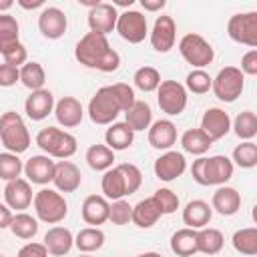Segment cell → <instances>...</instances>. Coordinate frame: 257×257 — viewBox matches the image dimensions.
Wrapping results in <instances>:
<instances>
[{"label": "cell", "mask_w": 257, "mask_h": 257, "mask_svg": "<svg viewBox=\"0 0 257 257\" xmlns=\"http://www.w3.org/2000/svg\"><path fill=\"white\" fill-rule=\"evenodd\" d=\"M76 60L86 68H96L100 72H114L120 66V54L110 48L106 36L86 32L74 46Z\"/></svg>", "instance_id": "cell-1"}, {"label": "cell", "mask_w": 257, "mask_h": 257, "mask_svg": "<svg viewBox=\"0 0 257 257\" xmlns=\"http://www.w3.org/2000/svg\"><path fill=\"white\" fill-rule=\"evenodd\" d=\"M191 177L195 183L209 187V185H225L233 177V163L225 155H213V157H199L193 161Z\"/></svg>", "instance_id": "cell-2"}, {"label": "cell", "mask_w": 257, "mask_h": 257, "mask_svg": "<svg viewBox=\"0 0 257 257\" xmlns=\"http://www.w3.org/2000/svg\"><path fill=\"white\" fill-rule=\"evenodd\" d=\"M0 141L8 153L20 155L30 147V133L26 128L24 118L14 112L6 110L0 116Z\"/></svg>", "instance_id": "cell-3"}, {"label": "cell", "mask_w": 257, "mask_h": 257, "mask_svg": "<svg viewBox=\"0 0 257 257\" xmlns=\"http://www.w3.org/2000/svg\"><path fill=\"white\" fill-rule=\"evenodd\" d=\"M36 145L52 159L66 161L76 153V139L74 135L56 128V126H46L36 135Z\"/></svg>", "instance_id": "cell-4"}, {"label": "cell", "mask_w": 257, "mask_h": 257, "mask_svg": "<svg viewBox=\"0 0 257 257\" xmlns=\"http://www.w3.org/2000/svg\"><path fill=\"white\" fill-rule=\"evenodd\" d=\"M32 205H34L36 217L42 223H48V225H56L68 215L66 199L56 189H40L34 195Z\"/></svg>", "instance_id": "cell-5"}, {"label": "cell", "mask_w": 257, "mask_h": 257, "mask_svg": "<svg viewBox=\"0 0 257 257\" xmlns=\"http://www.w3.org/2000/svg\"><path fill=\"white\" fill-rule=\"evenodd\" d=\"M118 112H122V108L112 90V84L98 88L88 102V116L94 124H112Z\"/></svg>", "instance_id": "cell-6"}, {"label": "cell", "mask_w": 257, "mask_h": 257, "mask_svg": "<svg viewBox=\"0 0 257 257\" xmlns=\"http://www.w3.org/2000/svg\"><path fill=\"white\" fill-rule=\"evenodd\" d=\"M211 88H213V92L219 100L235 102L241 96L243 88H245V76L237 66H225L213 78Z\"/></svg>", "instance_id": "cell-7"}, {"label": "cell", "mask_w": 257, "mask_h": 257, "mask_svg": "<svg viewBox=\"0 0 257 257\" xmlns=\"http://www.w3.org/2000/svg\"><path fill=\"white\" fill-rule=\"evenodd\" d=\"M179 52L195 68H203V66L211 64L215 58L213 46L197 32H189L179 40Z\"/></svg>", "instance_id": "cell-8"}, {"label": "cell", "mask_w": 257, "mask_h": 257, "mask_svg": "<svg viewBox=\"0 0 257 257\" xmlns=\"http://www.w3.org/2000/svg\"><path fill=\"white\" fill-rule=\"evenodd\" d=\"M157 102L165 114L177 116L187 108V88L177 80H161L157 88Z\"/></svg>", "instance_id": "cell-9"}, {"label": "cell", "mask_w": 257, "mask_h": 257, "mask_svg": "<svg viewBox=\"0 0 257 257\" xmlns=\"http://www.w3.org/2000/svg\"><path fill=\"white\" fill-rule=\"evenodd\" d=\"M227 34L233 42L255 48L257 46V12L233 14L227 22Z\"/></svg>", "instance_id": "cell-10"}, {"label": "cell", "mask_w": 257, "mask_h": 257, "mask_svg": "<svg viewBox=\"0 0 257 257\" xmlns=\"http://www.w3.org/2000/svg\"><path fill=\"white\" fill-rule=\"evenodd\" d=\"M114 30L120 34L122 40L131 42V44H139L147 38L149 28H147V16L141 14L139 10H124L118 14L116 18V26Z\"/></svg>", "instance_id": "cell-11"}, {"label": "cell", "mask_w": 257, "mask_h": 257, "mask_svg": "<svg viewBox=\"0 0 257 257\" xmlns=\"http://www.w3.org/2000/svg\"><path fill=\"white\" fill-rule=\"evenodd\" d=\"M175 40H177V24L173 16H167V14L157 16L153 30H151V46L157 52L165 54L175 46Z\"/></svg>", "instance_id": "cell-12"}, {"label": "cell", "mask_w": 257, "mask_h": 257, "mask_svg": "<svg viewBox=\"0 0 257 257\" xmlns=\"http://www.w3.org/2000/svg\"><path fill=\"white\" fill-rule=\"evenodd\" d=\"M155 175L157 179L171 183L175 179H179L185 171H187V161L185 155L179 151H165L157 161H155Z\"/></svg>", "instance_id": "cell-13"}, {"label": "cell", "mask_w": 257, "mask_h": 257, "mask_svg": "<svg viewBox=\"0 0 257 257\" xmlns=\"http://www.w3.org/2000/svg\"><path fill=\"white\" fill-rule=\"evenodd\" d=\"M116 18H118V12L110 2H98L94 8L88 10V28L94 34L106 36L108 32L114 30Z\"/></svg>", "instance_id": "cell-14"}, {"label": "cell", "mask_w": 257, "mask_h": 257, "mask_svg": "<svg viewBox=\"0 0 257 257\" xmlns=\"http://www.w3.org/2000/svg\"><path fill=\"white\" fill-rule=\"evenodd\" d=\"M66 26H68L66 14L56 6H46L38 16V30L48 40H58L60 36H64Z\"/></svg>", "instance_id": "cell-15"}, {"label": "cell", "mask_w": 257, "mask_h": 257, "mask_svg": "<svg viewBox=\"0 0 257 257\" xmlns=\"http://www.w3.org/2000/svg\"><path fill=\"white\" fill-rule=\"evenodd\" d=\"M54 167L56 163L48 155H34L24 163V175L26 181L32 185H46L54 179Z\"/></svg>", "instance_id": "cell-16"}, {"label": "cell", "mask_w": 257, "mask_h": 257, "mask_svg": "<svg viewBox=\"0 0 257 257\" xmlns=\"http://www.w3.org/2000/svg\"><path fill=\"white\" fill-rule=\"evenodd\" d=\"M201 131L215 143L231 131V116L223 108L211 106V108L205 110V114L201 118Z\"/></svg>", "instance_id": "cell-17"}, {"label": "cell", "mask_w": 257, "mask_h": 257, "mask_svg": "<svg viewBox=\"0 0 257 257\" xmlns=\"http://www.w3.org/2000/svg\"><path fill=\"white\" fill-rule=\"evenodd\" d=\"M52 183H54L58 193H74L82 183L80 169L72 161H58L56 167H54Z\"/></svg>", "instance_id": "cell-18"}, {"label": "cell", "mask_w": 257, "mask_h": 257, "mask_svg": "<svg viewBox=\"0 0 257 257\" xmlns=\"http://www.w3.org/2000/svg\"><path fill=\"white\" fill-rule=\"evenodd\" d=\"M32 187L26 179H14V181H8L6 187H4V201L10 209H16V211H24L30 207L32 203Z\"/></svg>", "instance_id": "cell-19"}, {"label": "cell", "mask_w": 257, "mask_h": 257, "mask_svg": "<svg viewBox=\"0 0 257 257\" xmlns=\"http://www.w3.org/2000/svg\"><path fill=\"white\" fill-rule=\"evenodd\" d=\"M52 110H54V96L46 88L32 90L30 96L24 100V112L30 120H44Z\"/></svg>", "instance_id": "cell-20"}, {"label": "cell", "mask_w": 257, "mask_h": 257, "mask_svg": "<svg viewBox=\"0 0 257 257\" xmlns=\"http://www.w3.org/2000/svg\"><path fill=\"white\" fill-rule=\"evenodd\" d=\"M177 143V126L169 118H159L149 126V145L159 151H171Z\"/></svg>", "instance_id": "cell-21"}, {"label": "cell", "mask_w": 257, "mask_h": 257, "mask_svg": "<svg viewBox=\"0 0 257 257\" xmlns=\"http://www.w3.org/2000/svg\"><path fill=\"white\" fill-rule=\"evenodd\" d=\"M54 116L58 120V124H62L64 128H74L82 122V104L78 98L74 96H62L58 102H54Z\"/></svg>", "instance_id": "cell-22"}, {"label": "cell", "mask_w": 257, "mask_h": 257, "mask_svg": "<svg viewBox=\"0 0 257 257\" xmlns=\"http://www.w3.org/2000/svg\"><path fill=\"white\" fill-rule=\"evenodd\" d=\"M48 251V255H54V257H62L66 255L72 245H74V237L70 233V229L66 227H60V225H54L46 231L44 235V243H42Z\"/></svg>", "instance_id": "cell-23"}, {"label": "cell", "mask_w": 257, "mask_h": 257, "mask_svg": "<svg viewBox=\"0 0 257 257\" xmlns=\"http://www.w3.org/2000/svg\"><path fill=\"white\" fill-rule=\"evenodd\" d=\"M211 209H215L223 217H231L241 209V193L233 187L221 185L211 199Z\"/></svg>", "instance_id": "cell-24"}, {"label": "cell", "mask_w": 257, "mask_h": 257, "mask_svg": "<svg viewBox=\"0 0 257 257\" xmlns=\"http://www.w3.org/2000/svg\"><path fill=\"white\" fill-rule=\"evenodd\" d=\"M108 207L110 203L102 197V195H88L84 201H82V221L86 225H102L104 221H108Z\"/></svg>", "instance_id": "cell-25"}, {"label": "cell", "mask_w": 257, "mask_h": 257, "mask_svg": "<svg viewBox=\"0 0 257 257\" xmlns=\"http://www.w3.org/2000/svg\"><path fill=\"white\" fill-rule=\"evenodd\" d=\"M213 217V209L207 201H201V199H195V201H189L183 209V223L189 227V229H203L209 225Z\"/></svg>", "instance_id": "cell-26"}, {"label": "cell", "mask_w": 257, "mask_h": 257, "mask_svg": "<svg viewBox=\"0 0 257 257\" xmlns=\"http://www.w3.org/2000/svg\"><path fill=\"white\" fill-rule=\"evenodd\" d=\"M161 217H163V213H161V209L157 207V203H155L153 197L139 201V203L133 207V213H131V221H133L137 227H141V229L153 227Z\"/></svg>", "instance_id": "cell-27"}, {"label": "cell", "mask_w": 257, "mask_h": 257, "mask_svg": "<svg viewBox=\"0 0 257 257\" xmlns=\"http://www.w3.org/2000/svg\"><path fill=\"white\" fill-rule=\"evenodd\" d=\"M100 187H102V197L104 199H110V201H118L122 197H126V185H124V177L116 167H110L108 171H104L102 175V181H100Z\"/></svg>", "instance_id": "cell-28"}, {"label": "cell", "mask_w": 257, "mask_h": 257, "mask_svg": "<svg viewBox=\"0 0 257 257\" xmlns=\"http://www.w3.org/2000/svg\"><path fill=\"white\" fill-rule=\"evenodd\" d=\"M124 122L131 126L133 133L145 131L153 122V110L147 100H135V104L124 112Z\"/></svg>", "instance_id": "cell-29"}, {"label": "cell", "mask_w": 257, "mask_h": 257, "mask_svg": "<svg viewBox=\"0 0 257 257\" xmlns=\"http://www.w3.org/2000/svg\"><path fill=\"white\" fill-rule=\"evenodd\" d=\"M104 141L110 151H124L133 145L135 133L126 122H112L104 133Z\"/></svg>", "instance_id": "cell-30"}, {"label": "cell", "mask_w": 257, "mask_h": 257, "mask_svg": "<svg viewBox=\"0 0 257 257\" xmlns=\"http://www.w3.org/2000/svg\"><path fill=\"white\" fill-rule=\"evenodd\" d=\"M171 251L179 257H193L197 251V231L195 229H179L171 237Z\"/></svg>", "instance_id": "cell-31"}, {"label": "cell", "mask_w": 257, "mask_h": 257, "mask_svg": "<svg viewBox=\"0 0 257 257\" xmlns=\"http://www.w3.org/2000/svg\"><path fill=\"white\" fill-rule=\"evenodd\" d=\"M223 243H225V237L219 229L203 227L197 231V251L203 255H209V257L217 255L223 249Z\"/></svg>", "instance_id": "cell-32"}, {"label": "cell", "mask_w": 257, "mask_h": 257, "mask_svg": "<svg viewBox=\"0 0 257 257\" xmlns=\"http://www.w3.org/2000/svg\"><path fill=\"white\" fill-rule=\"evenodd\" d=\"M213 141L201 131V128H187L183 135H181V147L185 153H191V155H205L209 149H211Z\"/></svg>", "instance_id": "cell-33"}, {"label": "cell", "mask_w": 257, "mask_h": 257, "mask_svg": "<svg viewBox=\"0 0 257 257\" xmlns=\"http://www.w3.org/2000/svg\"><path fill=\"white\" fill-rule=\"evenodd\" d=\"M74 245L80 253H92L98 251L104 245V233L98 227H84L76 233L74 237Z\"/></svg>", "instance_id": "cell-34"}, {"label": "cell", "mask_w": 257, "mask_h": 257, "mask_svg": "<svg viewBox=\"0 0 257 257\" xmlns=\"http://www.w3.org/2000/svg\"><path fill=\"white\" fill-rule=\"evenodd\" d=\"M86 163L92 171H108L114 163V151L106 145H90L86 151Z\"/></svg>", "instance_id": "cell-35"}, {"label": "cell", "mask_w": 257, "mask_h": 257, "mask_svg": "<svg viewBox=\"0 0 257 257\" xmlns=\"http://www.w3.org/2000/svg\"><path fill=\"white\" fill-rule=\"evenodd\" d=\"M20 82L30 90H40L46 82V72L40 62H26L20 66Z\"/></svg>", "instance_id": "cell-36"}, {"label": "cell", "mask_w": 257, "mask_h": 257, "mask_svg": "<svg viewBox=\"0 0 257 257\" xmlns=\"http://www.w3.org/2000/svg\"><path fill=\"white\" fill-rule=\"evenodd\" d=\"M235 251H239L241 255H257V229L255 227H245L233 233L231 239Z\"/></svg>", "instance_id": "cell-37"}, {"label": "cell", "mask_w": 257, "mask_h": 257, "mask_svg": "<svg viewBox=\"0 0 257 257\" xmlns=\"http://www.w3.org/2000/svg\"><path fill=\"white\" fill-rule=\"evenodd\" d=\"M231 128L241 141H251L257 135V116L253 110H243L231 122Z\"/></svg>", "instance_id": "cell-38"}, {"label": "cell", "mask_w": 257, "mask_h": 257, "mask_svg": "<svg viewBox=\"0 0 257 257\" xmlns=\"http://www.w3.org/2000/svg\"><path fill=\"white\" fill-rule=\"evenodd\" d=\"M18 20L12 14H0V54L14 46L18 40Z\"/></svg>", "instance_id": "cell-39"}, {"label": "cell", "mask_w": 257, "mask_h": 257, "mask_svg": "<svg viewBox=\"0 0 257 257\" xmlns=\"http://www.w3.org/2000/svg\"><path fill=\"white\" fill-rule=\"evenodd\" d=\"M10 231L18 239H32L38 233V221L28 213H16L10 223Z\"/></svg>", "instance_id": "cell-40"}, {"label": "cell", "mask_w": 257, "mask_h": 257, "mask_svg": "<svg viewBox=\"0 0 257 257\" xmlns=\"http://www.w3.org/2000/svg\"><path fill=\"white\" fill-rule=\"evenodd\" d=\"M241 169H253L257 165V145L253 141H243L233 149V161Z\"/></svg>", "instance_id": "cell-41"}, {"label": "cell", "mask_w": 257, "mask_h": 257, "mask_svg": "<svg viewBox=\"0 0 257 257\" xmlns=\"http://www.w3.org/2000/svg\"><path fill=\"white\" fill-rule=\"evenodd\" d=\"M133 80H135V86H137L139 90H143V92H153V90H157L159 84H161V74H159V70L153 68V66H141V68L135 72Z\"/></svg>", "instance_id": "cell-42"}, {"label": "cell", "mask_w": 257, "mask_h": 257, "mask_svg": "<svg viewBox=\"0 0 257 257\" xmlns=\"http://www.w3.org/2000/svg\"><path fill=\"white\" fill-rule=\"evenodd\" d=\"M22 169H24V165L18 159V155L8 153V151L6 153H0V179H4L6 183L8 181H14V179L20 177Z\"/></svg>", "instance_id": "cell-43"}, {"label": "cell", "mask_w": 257, "mask_h": 257, "mask_svg": "<svg viewBox=\"0 0 257 257\" xmlns=\"http://www.w3.org/2000/svg\"><path fill=\"white\" fill-rule=\"evenodd\" d=\"M211 82H213V78H211L203 68H195V70H191V72L187 74V78H185V88L191 90L193 94H205V92L211 90Z\"/></svg>", "instance_id": "cell-44"}, {"label": "cell", "mask_w": 257, "mask_h": 257, "mask_svg": "<svg viewBox=\"0 0 257 257\" xmlns=\"http://www.w3.org/2000/svg\"><path fill=\"white\" fill-rule=\"evenodd\" d=\"M153 199H155V203H157V207L161 209L163 215H171V213H175L179 209V197H177V193H173L167 187L157 189L155 195H153Z\"/></svg>", "instance_id": "cell-45"}, {"label": "cell", "mask_w": 257, "mask_h": 257, "mask_svg": "<svg viewBox=\"0 0 257 257\" xmlns=\"http://www.w3.org/2000/svg\"><path fill=\"white\" fill-rule=\"evenodd\" d=\"M122 177H124V185H126V195H133L139 191V187L143 185V173L137 165L133 163H120L118 165Z\"/></svg>", "instance_id": "cell-46"}, {"label": "cell", "mask_w": 257, "mask_h": 257, "mask_svg": "<svg viewBox=\"0 0 257 257\" xmlns=\"http://www.w3.org/2000/svg\"><path fill=\"white\" fill-rule=\"evenodd\" d=\"M131 213L133 207L128 205V201H112V205L108 207V221H112L114 225H126L131 221Z\"/></svg>", "instance_id": "cell-47"}, {"label": "cell", "mask_w": 257, "mask_h": 257, "mask_svg": "<svg viewBox=\"0 0 257 257\" xmlns=\"http://www.w3.org/2000/svg\"><path fill=\"white\" fill-rule=\"evenodd\" d=\"M2 58H4V62H6V64L20 68L22 64H26V62H28L26 46H24L22 42H16L14 46H10L8 50H4V52H2Z\"/></svg>", "instance_id": "cell-48"}, {"label": "cell", "mask_w": 257, "mask_h": 257, "mask_svg": "<svg viewBox=\"0 0 257 257\" xmlns=\"http://www.w3.org/2000/svg\"><path fill=\"white\" fill-rule=\"evenodd\" d=\"M112 90H114V94H116V98H118V102H120L122 112H126V110L135 104V100H137L133 86H128V84H124V82H116V84H112Z\"/></svg>", "instance_id": "cell-49"}, {"label": "cell", "mask_w": 257, "mask_h": 257, "mask_svg": "<svg viewBox=\"0 0 257 257\" xmlns=\"http://www.w3.org/2000/svg\"><path fill=\"white\" fill-rule=\"evenodd\" d=\"M20 80V68L10 66V64H0V86L8 88L12 84H16Z\"/></svg>", "instance_id": "cell-50"}, {"label": "cell", "mask_w": 257, "mask_h": 257, "mask_svg": "<svg viewBox=\"0 0 257 257\" xmlns=\"http://www.w3.org/2000/svg\"><path fill=\"white\" fill-rule=\"evenodd\" d=\"M239 70L243 72V76H245V74H249V76H255V74H257V50H255V48H251L249 52L243 54V58H241V68H239Z\"/></svg>", "instance_id": "cell-51"}, {"label": "cell", "mask_w": 257, "mask_h": 257, "mask_svg": "<svg viewBox=\"0 0 257 257\" xmlns=\"http://www.w3.org/2000/svg\"><path fill=\"white\" fill-rule=\"evenodd\" d=\"M16 257H48V251L42 243H26L24 247H20Z\"/></svg>", "instance_id": "cell-52"}, {"label": "cell", "mask_w": 257, "mask_h": 257, "mask_svg": "<svg viewBox=\"0 0 257 257\" xmlns=\"http://www.w3.org/2000/svg\"><path fill=\"white\" fill-rule=\"evenodd\" d=\"M12 211H10V207L8 205H4V203H0V229H6V227H10V223H12Z\"/></svg>", "instance_id": "cell-53"}, {"label": "cell", "mask_w": 257, "mask_h": 257, "mask_svg": "<svg viewBox=\"0 0 257 257\" xmlns=\"http://www.w3.org/2000/svg\"><path fill=\"white\" fill-rule=\"evenodd\" d=\"M165 0H141V6L149 12H157V10H163L165 8Z\"/></svg>", "instance_id": "cell-54"}, {"label": "cell", "mask_w": 257, "mask_h": 257, "mask_svg": "<svg viewBox=\"0 0 257 257\" xmlns=\"http://www.w3.org/2000/svg\"><path fill=\"white\" fill-rule=\"evenodd\" d=\"M18 6L24 10H34V8L44 6V0H18Z\"/></svg>", "instance_id": "cell-55"}, {"label": "cell", "mask_w": 257, "mask_h": 257, "mask_svg": "<svg viewBox=\"0 0 257 257\" xmlns=\"http://www.w3.org/2000/svg\"><path fill=\"white\" fill-rule=\"evenodd\" d=\"M12 0H0V14H8V10L12 8Z\"/></svg>", "instance_id": "cell-56"}, {"label": "cell", "mask_w": 257, "mask_h": 257, "mask_svg": "<svg viewBox=\"0 0 257 257\" xmlns=\"http://www.w3.org/2000/svg\"><path fill=\"white\" fill-rule=\"evenodd\" d=\"M110 4H112L114 8H116V6H126V8H131V6H133V0H112Z\"/></svg>", "instance_id": "cell-57"}, {"label": "cell", "mask_w": 257, "mask_h": 257, "mask_svg": "<svg viewBox=\"0 0 257 257\" xmlns=\"http://www.w3.org/2000/svg\"><path fill=\"white\" fill-rule=\"evenodd\" d=\"M137 257H163V255L157 253V251H147V253H141V255H137Z\"/></svg>", "instance_id": "cell-58"}, {"label": "cell", "mask_w": 257, "mask_h": 257, "mask_svg": "<svg viewBox=\"0 0 257 257\" xmlns=\"http://www.w3.org/2000/svg\"><path fill=\"white\" fill-rule=\"evenodd\" d=\"M78 257H90V255H88V253H82V255H78Z\"/></svg>", "instance_id": "cell-59"}, {"label": "cell", "mask_w": 257, "mask_h": 257, "mask_svg": "<svg viewBox=\"0 0 257 257\" xmlns=\"http://www.w3.org/2000/svg\"><path fill=\"white\" fill-rule=\"evenodd\" d=\"M0 257H4V255H0Z\"/></svg>", "instance_id": "cell-60"}]
</instances>
